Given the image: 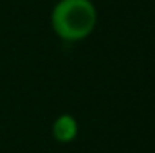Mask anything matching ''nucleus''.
<instances>
[{
    "instance_id": "1",
    "label": "nucleus",
    "mask_w": 155,
    "mask_h": 153,
    "mask_svg": "<svg viewBox=\"0 0 155 153\" xmlns=\"http://www.w3.org/2000/svg\"><path fill=\"white\" fill-rule=\"evenodd\" d=\"M97 11L92 0H60L51 15L54 33L65 41H79L92 34Z\"/></svg>"
},
{
    "instance_id": "2",
    "label": "nucleus",
    "mask_w": 155,
    "mask_h": 153,
    "mask_svg": "<svg viewBox=\"0 0 155 153\" xmlns=\"http://www.w3.org/2000/svg\"><path fill=\"white\" fill-rule=\"evenodd\" d=\"M78 135V121L71 114H61L56 117V121L52 122V137L61 142H72Z\"/></svg>"
}]
</instances>
